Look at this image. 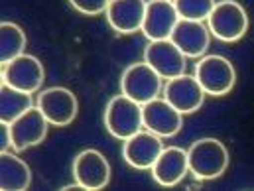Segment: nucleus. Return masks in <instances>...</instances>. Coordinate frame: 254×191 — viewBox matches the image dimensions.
<instances>
[{"instance_id": "nucleus-19", "label": "nucleus", "mask_w": 254, "mask_h": 191, "mask_svg": "<svg viewBox=\"0 0 254 191\" xmlns=\"http://www.w3.org/2000/svg\"><path fill=\"white\" fill-rule=\"evenodd\" d=\"M36 105L34 95L14 89L6 83L0 85V123L10 125L18 117H22L26 111H30Z\"/></svg>"}, {"instance_id": "nucleus-7", "label": "nucleus", "mask_w": 254, "mask_h": 191, "mask_svg": "<svg viewBox=\"0 0 254 191\" xmlns=\"http://www.w3.org/2000/svg\"><path fill=\"white\" fill-rule=\"evenodd\" d=\"M38 109L44 113V117L50 121L52 127H67L75 121L79 103L73 91L65 87H50L38 93L36 97Z\"/></svg>"}, {"instance_id": "nucleus-3", "label": "nucleus", "mask_w": 254, "mask_h": 191, "mask_svg": "<svg viewBox=\"0 0 254 191\" xmlns=\"http://www.w3.org/2000/svg\"><path fill=\"white\" fill-rule=\"evenodd\" d=\"M211 34L227 44L239 42L249 30V14L237 0H219L207 18Z\"/></svg>"}, {"instance_id": "nucleus-22", "label": "nucleus", "mask_w": 254, "mask_h": 191, "mask_svg": "<svg viewBox=\"0 0 254 191\" xmlns=\"http://www.w3.org/2000/svg\"><path fill=\"white\" fill-rule=\"evenodd\" d=\"M109 2L111 0H69V4L85 16H99V14L107 12Z\"/></svg>"}, {"instance_id": "nucleus-1", "label": "nucleus", "mask_w": 254, "mask_h": 191, "mask_svg": "<svg viewBox=\"0 0 254 191\" xmlns=\"http://www.w3.org/2000/svg\"><path fill=\"white\" fill-rule=\"evenodd\" d=\"M190 174L199 182H211L221 178L229 168V150L217 138H199L188 148Z\"/></svg>"}, {"instance_id": "nucleus-9", "label": "nucleus", "mask_w": 254, "mask_h": 191, "mask_svg": "<svg viewBox=\"0 0 254 191\" xmlns=\"http://www.w3.org/2000/svg\"><path fill=\"white\" fill-rule=\"evenodd\" d=\"M46 71L42 62L36 56L22 54L16 60L2 65V83L26 91V93H38L44 85Z\"/></svg>"}, {"instance_id": "nucleus-20", "label": "nucleus", "mask_w": 254, "mask_h": 191, "mask_svg": "<svg viewBox=\"0 0 254 191\" xmlns=\"http://www.w3.org/2000/svg\"><path fill=\"white\" fill-rule=\"evenodd\" d=\"M26 44H28L26 34L18 24L14 22L0 24V64H8L18 56L26 54Z\"/></svg>"}, {"instance_id": "nucleus-15", "label": "nucleus", "mask_w": 254, "mask_h": 191, "mask_svg": "<svg viewBox=\"0 0 254 191\" xmlns=\"http://www.w3.org/2000/svg\"><path fill=\"white\" fill-rule=\"evenodd\" d=\"M152 178L156 184L164 188H174L184 182V178L190 174V156L188 150L180 146H168L162 150L154 166L150 168Z\"/></svg>"}, {"instance_id": "nucleus-16", "label": "nucleus", "mask_w": 254, "mask_h": 191, "mask_svg": "<svg viewBox=\"0 0 254 191\" xmlns=\"http://www.w3.org/2000/svg\"><path fill=\"white\" fill-rule=\"evenodd\" d=\"M142 109H144V128H148L150 132L162 138L176 136L184 127V115L164 97H158L142 105Z\"/></svg>"}, {"instance_id": "nucleus-8", "label": "nucleus", "mask_w": 254, "mask_h": 191, "mask_svg": "<svg viewBox=\"0 0 254 191\" xmlns=\"http://www.w3.org/2000/svg\"><path fill=\"white\" fill-rule=\"evenodd\" d=\"M50 121L44 117V113L34 105L30 111H26L22 117L12 121L10 128V138H12V150L14 152H26L34 146H40L50 130Z\"/></svg>"}, {"instance_id": "nucleus-10", "label": "nucleus", "mask_w": 254, "mask_h": 191, "mask_svg": "<svg viewBox=\"0 0 254 191\" xmlns=\"http://www.w3.org/2000/svg\"><path fill=\"white\" fill-rule=\"evenodd\" d=\"M186 56L184 52L168 40H152L144 48V62L150 65L164 81L174 79L186 73Z\"/></svg>"}, {"instance_id": "nucleus-5", "label": "nucleus", "mask_w": 254, "mask_h": 191, "mask_svg": "<svg viewBox=\"0 0 254 191\" xmlns=\"http://www.w3.org/2000/svg\"><path fill=\"white\" fill-rule=\"evenodd\" d=\"M121 93L132 101L146 105L164 93V79L146 64H130L121 75Z\"/></svg>"}, {"instance_id": "nucleus-11", "label": "nucleus", "mask_w": 254, "mask_h": 191, "mask_svg": "<svg viewBox=\"0 0 254 191\" xmlns=\"http://www.w3.org/2000/svg\"><path fill=\"white\" fill-rule=\"evenodd\" d=\"M162 97L170 105H174L182 115H191V113H197L203 107L207 93L203 91V87L199 85L195 75L182 73V75H178L174 79H168L164 83Z\"/></svg>"}, {"instance_id": "nucleus-6", "label": "nucleus", "mask_w": 254, "mask_h": 191, "mask_svg": "<svg viewBox=\"0 0 254 191\" xmlns=\"http://www.w3.org/2000/svg\"><path fill=\"white\" fill-rule=\"evenodd\" d=\"M73 180L85 191L105 190L111 182V164L109 160L93 148L79 152L71 166Z\"/></svg>"}, {"instance_id": "nucleus-17", "label": "nucleus", "mask_w": 254, "mask_h": 191, "mask_svg": "<svg viewBox=\"0 0 254 191\" xmlns=\"http://www.w3.org/2000/svg\"><path fill=\"white\" fill-rule=\"evenodd\" d=\"M148 2L146 0H111L107 8L109 26L119 34L142 32L144 16Z\"/></svg>"}, {"instance_id": "nucleus-18", "label": "nucleus", "mask_w": 254, "mask_h": 191, "mask_svg": "<svg viewBox=\"0 0 254 191\" xmlns=\"http://www.w3.org/2000/svg\"><path fill=\"white\" fill-rule=\"evenodd\" d=\"M32 186L30 166L18 156V152H0V190L26 191Z\"/></svg>"}, {"instance_id": "nucleus-2", "label": "nucleus", "mask_w": 254, "mask_h": 191, "mask_svg": "<svg viewBox=\"0 0 254 191\" xmlns=\"http://www.w3.org/2000/svg\"><path fill=\"white\" fill-rule=\"evenodd\" d=\"M105 127L117 140H127L144 128V109L127 95H115L105 107Z\"/></svg>"}, {"instance_id": "nucleus-23", "label": "nucleus", "mask_w": 254, "mask_h": 191, "mask_svg": "<svg viewBox=\"0 0 254 191\" xmlns=\"http://www.w3.org/2000/svg\"><path fill=\"white\" fill-rule=\"evenodd\" d=\"M12 148V138H10V128L6 123H0V152H6Z\"/></svg>"}, {"instance_id": "nucleus-14", "label": "nucleus", "mask_w": 254, "mask_h": 191, "mask_svg": "<svg viewBox=\"0 0 254 191\" xmlns=\"http://www.w3.org/2000/svg\"><path fill=\"white\" fill-rule=\"evenodd\" d=\"M211 30L207 26V22H201V20H186V18H180L178 26L174 28L172 32V42L184 52L186 58H203L205 52L209 50L211 46Z\"/></svg>"}, {"instance_id": "nucleus-4", "label": "nucleus", "mask_w": 254, "mask_h": 191, "mask_svg": "<svg viewBox=\"0 0 254 191\" xmlns=\"http://www.w3.org/2000/svg\"><path fill=\"white\" fill-rule=\"evenodd\" d=\"M193 75L197 77L203 91L211 97H223L233 91L237 83L235 65L223 56H203L195 64Z\"/></svg>"}, {"instance_id": "nucleus-21", "label": "nucleus", "mask_w": 254, "mask_h": 191, "mask_svg": "<svg viewBox=\"0 0 254 191\" xmlns=\"http://www.w3.org/2000/svg\"><path fill=\"white\" fill-rule=\"evenodd\" d=\"M174 2L180 12V18L201 20V22H207L209 14L217 4V0H174Z\"/></svg>"}, {"instance_id": "nucleus-13", "label": "nucleus", "mask_w": 254, "mask_h": 191, "mask_svg": "<svg viewBox=\"0 0 254 191\" xmlns=\"http://www.w3.org/2000/svg\"><path fill=\"white\" fill-rule=\"evenodd\" d=\"M180 22V12L174 0H148L142 34L152 40H168L172 38L174 28Z\"/></svg>"}, {"instance_id": "nucleus-12", "label": "nucleus", "mask_w": 254, "mask_h": 191, "mask_svg": "<svg viewBox=\"0 0 254 191\" xmlns=\"http://www.w3.org/2000/svg\"><path fill=\"white\" fill-rule=\"evenodd\" d=\"M164 138L150 132L148 128H142L140 132L132 134L123 144V158L130 168L134 170H150L162 150L166 148Z\"/></svg>"}]
</instances>
